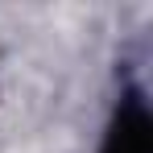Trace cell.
I'll return each mask as SVG.
<instances>
[{"instance_id": "obj_1", "label": "cell", "mask_w": 153, "mask_h": 153, "mask_svg": "<svg viewBox=\"0 0 153 153\" xmlns=\"http://www.w3.org/2000/svg\"><path fill=\"white\" fill-rule=\"evenodd\" d=\"M100 153H153V124H149L145 100L128 95V100L116 108Z\"/></svg>"}]
</instances>
